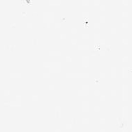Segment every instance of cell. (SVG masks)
Instances as JSON below:
<instances>
[]
</instances>
